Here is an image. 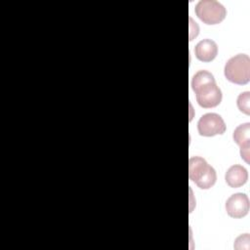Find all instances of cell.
<instances>
[{"label": "cell", "mask_w": 250, "mask_h": 250, "mask_svg": "<svg viewBox=\"0 0 250 250\" xmlns=\"http://www.w3.org/2000/svg\"><path fill=\"white\" fill-rule=\"evenodd\" d=\"M249 242H250V237H249V234L248 233H245V234H242L240 236H238L236 239H235V242H234V248L235 249H249Z\"/></svg>", "instance_id": "11"}, {"label": "cell", "mask_w": 250, "mask_h": 250, "mask_svg": "<svg viewBox=\"0 0 250 250\" xmlns=\"http://www.w3.org/2000/svg\"><path fill=\"white\" fill-rule=\"evenodd\" d=\"M226 210L229 216L239 219L247 215L249 211V199L245 193H234L226 202Z\"/></svg>", "instance_id": "6"}, {"label": "cell", "mask_w": 250, "mask_h": 250, "mask_svg": "<svg viewBox=\"0 0 250 250\" xmlns=\"http://www.w3.org/2000/svg\"><path fill=\"white\" fill-rule=\"evenodd\" d=\"M196 16L206 24L220 23L227 16L226 8L215 0H200L194 8Z\"/></svg>", "instance_id": "4"}, {"label": "cell", "mask_w": 250, "mask_h": 250, "mask_svg": "<svg viewBox=\"0 0 250 250\" xmlns=\"http://www.w3.org/2000/svg\"><path fill=\"white\" fill-rule=\"evenodd\" d=\"M191 88L198 104L204 108L215 107L222 101V91L217 86L213 74L207 70H199L193 75Z\"/></svg>", "instance_id": "1"}, {"label": "cell", "mask_w": 250, "mask_h": 250, "mask_svg": "<svg viewBox=\"0 0 250 250\" xmlns=\"http://www.w3.org/2000/svg\"><path fill=\"white\" fill-rule=\"evenodd\" d=\"M233 141L240 146H250V123H244L237 126L232 135Z\"/></svg>", "instance_id": "9"}, {"label": "cell", "mask_w": 250, "mask_h": 250, "mask_svg": "<svg viewBox=\"0 0 250 250\" xmlns=\"http://www.w3.org/2000/svg\"><path fill=\"white\" fill-rule=\"evenodd\" d=\"M188 177L198 188L208 189L214 186L217 180L215 169L210 166L205 159L199 156H193L188 161Z\"/></svg>", "instance_id": "2"}, {"label": "cell", "mask_w": 250, "mask_h": 250, "mask_svg": "<svg viewBox=\"0 0 250 250\" xmlns=\"http://www.w3.org/2000/svg\"><path fill=\"white\" fill-rule=\"evenodd\" d=\"M194 53L199 61L208 62L216 58L218 54V47L213 40L203 39L196 44Z\"/></svg>", "instance_id": "7"}, {"label": "cell", "mask_w": 250, "mask_h": 250, "mask_svg": "<svg viewBox=\"0 0 250 250\" xmlns=\"http://www.w3.org/2000/svg\"><path fill=\"white\" fill-rule=\"evenodd\" d=\"M225 179L230 188H239L247 182L248 173L243 166L232 165L228 169Z\"/></svg>", "instance_id": "8"}, {"label": "cell", "mask_w": 250, "mask_h": 250, "mask_svg": "<svg viewBox=\"0 0 250 250\" xmlns=\"http://www.w3.org/2000/svg\"><path fill=\"white\" fill-rule=\"evenodd\" d=\"M237 107L244 114H250V92L246 91L239 94L237 98Z\"/></svg>", "instance_id": "10"}, {"label": "cell", "mask_w": 250, "mask_h": 250, "mask_svg": "<svg viewBox=\"0 0 250 250\" xmlns=\"http://www.w3.org/2000/svg\"><path fill=\"white\" fill-rule=\"evenodd\" d=\"M226 78L235 84L243 85L250 80V59L245 54H238L230 58L225 64Z\"/></svg>", "instance_id": "3"}, {"label": "cell", "mask_w": 250, "mask_h": 250, "mask_svg": "<svg viewBox=\"0 0 250 250\" xmlns=\"http://www.w3.org/2000/svg\"><path fill=\"white\" fill-rule=\"evenodd\" d=\"M197 130L201 136L212 137L224 134L226 131V124L219 114L206 113L198 120Z\"/></svg>", "instance_id": "5"}]
</instances>
